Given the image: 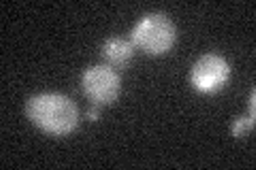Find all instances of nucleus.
Returning a JSON list of instances; mask_svg holds the SVG:
<instances>
[{
    "label": "nucleus",
    "mask_w": 256,
    "mask_h": 170,
    "mask_svg": "<svg viewBox=\"0 0 256 170\" xmlns=\"http://www.w3.org/2000/svg\"><path fill=\"white\" fill-rule=\"evenodd\" d=\"M26 115L38 130L54 136H66L79 128V109L64 94L45 92L26 102Z\"/></svg>",
    "instance_id": "nucleus-1"
},
{
    "label": "nucleus",
    "mask_w": 256,
    "mask_h": 170,
    "mask_svg": "<svg viewBox=\"0 0 256 170\" xmlns=\"http://www.w3.org/2000/svg\"><path fill=\"white\" fill-rule=\"evenodd\" d=\"M178 38L175 23L164 13H148L139 19V23L130 32L132 47H139L141 51L150 55H164L171 51Z\"/></svg>",
    "instance_id": "nucleus-2"
},
{
    "label": "nucleus",
    "mask_w": 256,
    "mask_h": 170,
    "mask_svg": "<svg viewBox=\"0 0 256 170\" xmlns=\"http://www.w3.org/2000/svg\"><path fill=\"white\" fill-rule=\"evenodd\" d=\"M230 79V64L218 53L201 55L190 70V83L201 94H216L224 90Z\"/></svg>",
    "instance_id": "nucleus-3"
},
{
    "label": "nucleus",
    "mask_w": 256,
    "mask_h": 170,
    "mask_svg": "<svg viewBox=\"0 0 256 170\" xmlns=\"http://www.w3.org/2000/svg\"><path fill=\"white\" fill-rule=\"evenodd\" d=\"M84 94L92 100V104H111L118 100L122 90V79L111 66H88L82 75Z\"/></svg>",
    "instance_id": "nucleus-4"
},
{
    "label": "nucleus",
    "mask_w": 256,
    "mask_h": 170,
    "mask_svg": "<svg viewBox=\"0 0 256 170\" xmlns=\"http://www.w3.org/2000/svg\"><path fill=\"white\" fill-rule=\"evenodd\" d=\"M100 53H102V60L107 62V66L124 68V66H128V62L132 60L134 47L130 40H126V38H109V40H105Z\"/></svg>",
    "instance_id": "nucleus-5"
},
{
    "label": "nucleus",
    "mask_w": 256,
    "mask_h": 170,
    "mask_svg": "<svg viewBox=\"0 0 256 170\" xmlns=\"http://www.w3.org/2000/svg\"><path fill=\"white\" fill-rule=\"evenodd\" d=\"M254 98H256V94L252 90L250 92V113H246V115L237 117L233 121V128H230V130H233V136H237V139H242L246 132H250L254 128Z\"/></svg>",
    "instance_id": "nucleus-6"
},
{
    "label": "nucleus",
    "mask_w": 256,
    "mask_h": 170,
    "mask_svg": "<svg viewBox=\"0 0 256 170\" xmlns=\"http://www.w3.org/2000/svg\"><path fill=\"white\" fill-rule=\"evenodd\" d=\"M88 119H92V121H98L100 119V107H98V104H94V107L88 111Z\"/></svg>",
    "instance_id": "nucleus-7"
}]
</instances>
